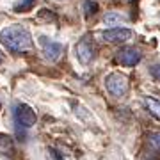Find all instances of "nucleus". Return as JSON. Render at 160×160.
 <instances>
[{"label":"nucleus","instance_id":"6","mask_svg":"<svg viewBox=\"0 0 160 160\" xmlns=\"http://www.w3.org/2000/svg\"><path fill=\"white\" fill-rule=\"evenodd\" d=\"M39 43L43 45V53H45V57L48 59V61H52V62H55V61L61 57V53H62V50H64V46L61 45V43L50 41L48 38H45V36L39 38Z\"/></svg>","mask_w":160,"mask_h":160},{"label":"nucleus","instance_id":"16","mask_svg":"<svg viewBox=\"0 0 160 160\" xmlns=\"http://www.w3.org/2000/svg\"><path fill=\"white\" fill-rule=\"evenodd\" d=\"M0 62H2V55H0Z\"/></svg>","mask_w":160,"mask_h":160},{"label":"nucleus","instance_id":"2","mask_svg":"<svg viewBox=\"0 0 160 160\" xmlns=\"http://www.w3.org/2000/svg\"><path fill=\"white\" fill-rule=\"evenodd\" d=\"M12 116H14V121H16L18 126H22V128H30V126L36 125V119H38V116H36V110L27 105V103H22L18 102L14 105V109H12Z\"/></svg>","mask_w":160,"mask_h":160},{"label":"nucleus","instance_id":"17","mask_svg":"<svg viewBox=\"0 0 160 160\" xmlns=\"http://www.w3.org/2000/svg\"><path fill=\"white\" fill-rule=\"evenodd\" d=\"M0 107H2V103H0Z\"/></svg>","mask_w":160,"mask_h":160},{"label":"nucleus","instance_id":"3","mask_svg":"<svg viewBox=\"0 0 160 160\" xmlns=\"http://www.w3.org/2000/svg\"><path fill=\"white\" fill-rule=\"evenodd\" d=\"M105 87H107V91L116 98H121L125 96L126 92H128V78H126L125 75L121 73H110L107 75V78H105Z\"/></svg>","mask_w":160,"mask_h":160},{"label":"nucleus","instance_id":"7","mask_svg":"<svg viewBox=\"0 0 160 160\" xmlns=\"http://www.w3.org/2000/svg\"><path fill=\"white\" fill-rule=\"evenodd\" d=\"M132 32L130 29H125V27H112V29H107L103 30L102 38L109 43H125L132 38Z\"/></svg>","mask_w":160,"mask_h":160},{"label":"nucleus","instance_id":"14","mask_svg":"<svg viewBox=\"0 0 160 160\" xmlns=\"http://www.w3.org/2000/svg\"><path fill=\"white\" fill-rule=\"evenodd\" d=\"M149 75H151L155 80H158V82H160V62L158 64H153V66L149 68Z\"/></svg>","mask_w":160,"mask_h":160},{"label":"nucleus","instance_id":"11","mask_svg":"<svg viewBox=\"0 0 160 160\" xmlns=\"http://www.w3.org/2000/svg\"><path fill=\"white\" fill-rule=\"evenodd\" d=\"M103 22L107 23V25H119V23L126 22V18L121 16V14H118V12H109L107 16L103 18Z\"/></svg>","mask_w":160,"mask_h":160},{"label":"nucleus","instance_id":"5","mask_svg":"<svg viewBox=\"0 0 160 160\" xmlns=\"http://www.w3.org/2000/svg\"><path fill=\"white\" fill-rule=\"evenodd\" d=\"M75 55H77L80 64H89L94 59V46L89 41V38H84L82 41L77 43V46H75Z\"/></svg>","mask_w":160,"mask_h":160},{"label":"nucleus","instance_id":"1","mask_svg":"<svg viewBox=\"0 0 160 160\" xmlns=\"http://www.w3.org/2000/svg\"><path fill=\"white\" fill-rule=\"evenodd\" d=\"M0 41L4 43L9 52L12 53H23L32 48V36L22 25H9L0 30Z\"/></svg>","mask_w":160,"mask_h":160},{"label":"nucleus","instance_id":"9","mask_svg":"<svg viewBox=\"0 0 160 160\" xmlns=\"http://www.w3.org/2000/svg\"><path fill=\"white\" fill-rule=\"evenodd\" d=\"M144 103H146V107H148L149 112H151L157 119H160V100L151 98V96H146L144 98Z\"/></svg>","mask_w":160,"mask_h":160},{"label":"nucleus","instance_id":"4","mask_svg":"<svg viewBox=\"0 0 160 160\" xmlns=\"http://www.w3.org/2000/svg\"><path fill=\"white\" fill-rule=\"evenodd\" d=\"M141 59H142L141 52L137 48H133V46H123L116 53V61L119 64H123V66H126V68H132V66L139 64Z\"/></svg>","mask_w":160,"mask_h":160},{"label":"nucleus","instance_id":"10","mask_svg":"<svg viewBox=\"0 0 160 160\" xmlns=\"http://www.w3.org/2000/svg\"><path fill=\"white\" fill-rule=\"evenodd\" d=\"M38 0H18L16 4H14V11L16 12H27L32 9V6H34Z\"/></svg>","mask_w":160,"mask_h":160},{"label":"nucleus","instance_id":"12","mask_svg":"<svg viewBox=\"0 0 160 160\" xmlns=\"http://www.w3.org/2000/svg\"><path fill=\"white\" fill-rule=\"evenodd\" d=\"M148 141L155 149L160 151V130H149L148 132Z\"/></svg>","mask_w":160,"mask_h":160},{"label":"nucleus","instance_id":"15","mask_svg":"<svg viewBox=\"0 0 160 160\" xmlns=\"http://www.w3.org/2000/svg\"><path fill=\"white\" fill-rule=\"evenodd\" d=\"M50 155H52V158H53V160H64L62 157H61V153L55 151V149H50Z\"/></svg>","mask_w":160,"mask_h":160},{"label":"nucleus","instance_id":"8","mask_svg":"<svg viewBox=\"0 0 160 160\" xmlns=\"http://www.w3.org/2000/svg\"><path fill=\"white\" fill-rule=\"evenodd\" d=\"M0 153L9 155V157H12L14 153V142L7 133H0Z\"/></svg>","mask_w":160,"mask_h":160},{"label":"nucleus","instance_id":"13","mask_svg":"<svg viewBox=\"0 0 160 160\" xmlns=\"http://www.w3.org/2000/svg\"><path fill=\"white\" fill-rule=\"evenodd\" d=\"M84 11H86V16H92L98 12V4L92 2V0H86L84 2Z\"/></svg>","mask_w":160,"mask_h":160}]
</instances>
